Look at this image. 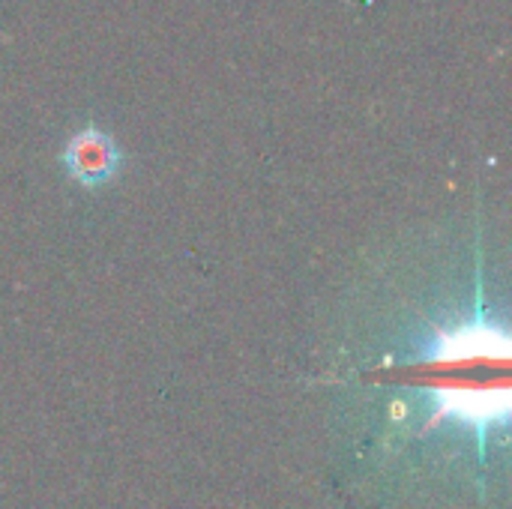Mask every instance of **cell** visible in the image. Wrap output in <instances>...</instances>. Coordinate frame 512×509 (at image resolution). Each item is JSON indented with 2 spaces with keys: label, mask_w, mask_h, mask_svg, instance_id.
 <instances>
[{
  "label": "cell",
  "mask_w": 512,
  "mask_h": 509,
  "mask_svg": "<svg viewBox=\"0 0 512 509\" xmlns=\"http://www.w3.org/2000/svg\"><path fill=\"white\" fill-rule=\"evenodd\" d=\"M510 336L507 327L486 309L483 294L468 315L435 327L405 363L417 375V387L432 405V423H456L477 435L480 456H486L489 432L507 426L510 417Z\"/></svg>",
  "instance_id": "1"
},
{
  "label": "cell",
  "mask_w": 512,
  "mask_h": 509,
  "mask_svg": "<svg viewBox=\"0 0 512 509\" xmlns=\"http://www.w3.org/2000/svg\"><path fill=\"white\" fill-rule=\"evenodd\" d=\"M60 162L75 183L105 186L108 180H114V174L123 162V153L108 132H102L96 126H84L66 141Z\"/></svg>",
  "instance_id": "2"
}]
</instances>
